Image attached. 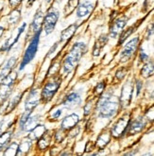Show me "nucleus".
I'll return each instance as SVG.
<instances>
[{"instance_id":"nucleus-1","label":"nucleus","mask_w":154,"mask_h":156,"mask_svg":"<svg viewBox=\"0 0 154 156\" xmlns=\"http://www.w3.org/2000/svg\"><path fill=\"white\" fill-rule=\"evenodd\" d=\"M88 48L85 43L83 42H78L73 44L69 54L65 57V61L62 62V70L65 74H70L74 70L75 66L81 57L87 52Z\"/></svg>"},{"instance_id":"nucleus-2","label":"nucleus","mask_w":154,"mask_h":156,"mask_svg":"<svg viewBox=\"0 0 154 156\" xmlns=\"http://www.w3.org/2000/svg\"><path fill=\"white\" fill-rule=\"evenodd\" d=\"M119 105V98L114 95L107 94L106 96L101 97L97 104L99 116L103 118H110L114 116L118 110Z\"/></svg>"},{"instance_id":"nucleus-3","label":"nucleus","mask_w":154,"mask_h":156,"mask_svg":"<svg viewBox=\"0 0 154 156\" xmlns=\"http://www.w3.org/2000/svg\"><path fill=\"white\" fill-rule=\"evenodd\" d=\"M42 31H38L34 33V36L32 37L29 47L26 48L25 53H24V56L21 62V65L19 69L23 70L25 68V66H26L29 63L34 59L36 53L38 51V47H39V43H40V35H41Z\"/></svg>"},{"instance_id":"nucleus-4","label":"nucleus","mask_w":154,"mask_h":156,"mask_svg":"<svg viewBox=\"0 0 154 156\" xmlns=\"http://www.w3.org/2000/svg\"><path fill=\"white\" fill-rule=\"evenodd\" d=\"M16 77V73L13 72L10 73L6 78L2 80L1 83H0V101H4L12 93Z\"/></svg>"},{"instance_id":"nucleus-5","label":"nucleus","mask_w":154,"mask_h":156,"mask_svg":"<svg viewBox=\"0 0 154 156\" xmlns=\"http://www.w3.org/2000/svg\"><path fill=\"white\" fill-rule=\"evenodd\" d=\"M61 83V79H56L52 81H48L47 83L44 86L42 93H41V99L44 102H48L52 99V98L55 96L58 92Z\"/></svg>"},{"instance_id":"nucleus-6","label":"nucleus","mask_w":154,"mask_h":156,"mask_svg":"<svg viewBox=\"0 0 154 156\" xmlns=\"http://www.w3.org/2000/svg\"><path fill=\"white\" fill-rule=\"evenodd\" d=\"M60 17V12L53 9L51 11H48L46 16L44 17V30L46 32L47 35L50 34L53 32V30H55V27L58 23Z\"/></svg>"},{"instance_id":"nucleus-7","label":"nucleus","mask_w":154,"mask_h":156,"mask_svg":"<svg viewBox=\"0 0 154 156\" xmlns=\"http://www.w3.org/2000/svg\"><path fill=\"white\" fill-rule=\"evenodd\" d=\"M138 44H139V38L138 37H135V38L131 39L130 42L127 43L123 51L120 54V60L122 62L129 61L131 58V56L135 52V50L137 49Z\"/></svg>"},{"instance_id":"nucleus-8","label":"nucleus","mask_w":154,"mask_h":156,"mask_svg":"<svg viewBox=\"0 0 154 156\" xmlns=\"http://www.w3.org/2000/svg\"><path fill=\"white\" fill-rule=\"evenodd\" d=\"M132 93H133V84L131 81L129 80L124 84L121 90V96L119 98V101L123 107H128L130 105L132 98Z\"/></svg>"},{"instance_id":"nucleus-9","label":"nucleus","mask_w":154,"mask_h":156,"mask_svg":"<svg viewBox=\"0 0 154 156\" xmlns=\"http://www.w3.org/2000/svg\"><path fill=\"white\" fill-rule=\"evenodd\" d=\"M129 124H130V117L128 115L121 117L112 128L111 134L116 137V138L117 137H120L125 133V132H127Z\"/></svg>"},{"instance_id":"nucleus-10","label":"nucleus","mask_w":154,"mask_h":156,"mask_svg":"<svg viewBox=\"0 0 154 156\" xmlns=\"http://www.w3.org/2000/svg\"><path fill=\"white\" fill-rule=\"evenodd\" d=\"M81 103V97L78 92H71L65 98L61 104L66 109H75L79 107Z\"/></svg>"},{"instance_id":"nucleus-11","label":"nucleus","mask_w":154,"mask_h":156,"mask_svg":"<svg viewBox=\"0 0 154 156\" xmlns=\"http://www.w3.org/2000/svg\"><path fill=\"white\" fill-rule=\"evenodd\" d=\"M40 96L38 91L36 89H33L30 91V93L29 94L28 98L26 99V102H25V111H30L32 112L33 110L37 107V105L40 102Z\"/></svg>"},{"instance_id":"nucleus-12","label":"nucleus","mask_w":154,"mask_h":156,"mask_svg":"<svg viewBox=\"0 0 154 156\" xmlns=\"http://www.w3.org/2000/svg\"><path fill=\"white\" fill-rule=\"evenodd\" d=\"M79 121V116L77 114L73 113L71 115H66L65 118L62 119L61 123V128L65 131L72 130L74 127L77 126Z\"/></svg>"},{"instance_id":"nucleus-13","label":"nucleus","mask_w":154,"mask_h":156,"mask_svg":"<svg viewBox=\"0 0 154 156\" xmlns=\"http://www.w3.org/2000/svg\"><path fill=\"white\" fill-rule=\"evenodd\" d=\"M145 125H146V123H145L144 119L142 117H139L137 119H135L134 121H132L131 124H129L128 129H127V133H128V134H130V135L136 134V133L142 132Z\"/></svg>"},{"instance_id":"nucleus-14","label":"nucleus","mask_w":154,"mask_h":156,"mask_svg":"<svg viewBox=\"0 0 154 156\" xmlns=\"http://www.w3.org/2000/svg\"><path fill=\"white\" fill-rule=\"evenodd\" d=\"M93 9V3L90 1H83L79 4L77 8V16L79 18H83L87 16Z\"/></svg>"},{"instance_id":"nucleus-15","label":"nucleus","mask_w":154,"mask_h":156,"mask_svg":"<svg viewBox=\"0 0 154 156\" xmlns=\"http://www.w3.org/2000/svg\"><path fill=\"white\" fill-rule=\"evenodd\" d=\"M127 24V19L126 18H120V19L116 20L114 25L112 26L111 30H110V36L113 38H115L117 35H118L124 29V27Z\"/></svg>"},{"instance_id":"nucleus-16","label":"nucleus","mask_w":154,"mask_h":156,"mask_svg":"<svg viewBox=\"0 0 154 156\" xmlns=\"http://www.w3.org/2000/svg\"><path fill=\"white\" fill-rule=\"evenodd\" d=\"M44 16L43 15V12L40 10L34 15V18L32 20V24H31V27H32L34 33L38 32V31H42L43 24H44Z\"/></svg>"},{"instance_id":"nucleus-17","label":"nucleus","mask_w":154,"mask_h":156,"mask_svg":"<svg viewBox=\"0 0 154 156\" xmlns=\"http://www.w3.org/2000/svg\"><path fill=\"white\" fill-rule=\"evenodd\" d=\"M77 30H78V25L76 23L68 26L61 33V42H67L68 40H70L73 37V35L75 34Z\"/></svg>"},{"instance_id":"nucleus-18","label":"nucleus","mask_w":154,"mask_h":156,"mask_svg":"<svg viewBox=\"0 0 154 156\" xmlns=\"http://www.w3.org/2000/svg\"><path fill=\"white\" fill-rule=\"evenodd\" d=\"M47 132V128L44 125H36L33 129L30 132V135H29V139L32 140H38L40 137H42Z\"/></svg>"},{"instance_id":"nucleus-19","label":"nucleus","mask_w":154,"mask_h":156,"mask_svg":"<svg viewBox=\"0 0 154 156\" xmlns=\"http://www.w3.org/2000/svg\"><path fill=\"white\" fill-rule=\"evenodd\" d=\"M108 43V37L106 35H101L100 37L97 39V41L96 42L94 48H93V56L97 57L100 54L102 48L106 45V44Z\"/></svg>"},{"instance_id":"nucleus-20","label":"nucleus","mask_w":154,"mask_h":156,"mask_svg":"<svg viewBox=\"0 0 154 156\" xmlns=\"http://www.w3.org/2000/svg\"><path fill=\"white\" fill-rule=\"evenodd\" d=\"M15 62H16V59L14 57H12L6 62V65L2 68L1 72H0V80H3L4 78H6L9 74H10V73H12V70L13 69V67L15 66Z\"/></svg>"},{"instance_id":"nucleus-21","label":"nucleus","mask_w":154,"mask_h":156,"mask_svg":"<svg viewBox=\"0 0 154 156\" xmlns=\"http://www.w3.org/2000/svg\"><path fill=\"white\" fill-rule=\"evenodd\" d=\"M39 118H40V116H39L38 115H33V116L30 115L28 119H26V121L25 124L22 126L21 129H22L23 131H25V132H30L36 125H38Z\"/></svg>"},{"instance_id":"nucleus-22","label":"nucleus","mask_w":154,"mask_h":156,"mask_svg":"<svg viewBox=\"0 0 154 156\" xmlns=\"http://www.w3.org/2000/svg\"><path fill=\"white\" fill-rule=\"evenodd\" d=\"M50 142H51V135H49L48 132L47 131L46 133H44L42 137H40V138L38 139V142H37L38 149L41 150V151L47 150L50 146Z\"/></svg>"},{"instance_id":"nucleus-23","label":"nucleus","mask_w":154,"mask_h":156,"mask_svg":"<svg viewBox=\"0 0 154 156\" xmlns=\"http://www.w3.org/2000/svg\"><path fill=\"white\" fill-rule=\"evenodd\" d=\"M110 140H111V133H101L100 135L97 137V140H96V147H97L99 150H102L109 144Z\"/></svg>"},{"instance_id":"nucleus-24","label":"nucleus","mask_w":154,"mask_h":156,"mask_svg":"<svg viewBox=\"0 0 154 156\" xmlns=\"http://www.w3.org/2000/svg\"><path fill=\"white\" fill-rule=\"evenodd\" d=\"M79 4V0H69V1L67 2V4L65 5V9H63V13H65V16L70 15L78 8Z\"/></svg>"},{"instance_id":"nucleus-25","label":"nucleus","mask_w":154,"mask_h":156,"mask_svg":"<svg viewBox=\"0 0 154 156\" xmlns=\"http://www.w3.org/2000/svg\"><path fill=\"white\" fill-rule=\"evenodd\" d=\"M153 72H154V61H151L144 66V67L141 70V75L144 78H149L153 74Z\"/></svg>"},{"instance_id":"nucleus-26","label":"nucleus","mask_w":154,"mask_h":156,"mask_svg":"<svg viewBox=\"0 0 154 156\" xmlns=\"http://www.w3.org/2000/svg\"><path fill=\"white\" fill-rule=\"evenodd\" d=\"M31 140H28V141H23L21 144H19V146H18V152H17V155H22V154H26L30 148H31Z\"/></svg>"},{"instance_id":"nucleus-27","label":"nucleus","mask_w":154,"mask_h":156,"mask_svg":"<svg viewBox=\"0 0 154 156\" xmlns=\"http://www.w3.org/2000/svg\"><path fill=\"white\" fill-rule=\"evenodd\" d=\"M12 132H6L2 134H0V150L4 149L12 138Z\"/></svg>"},{"instance_id":"nucleus-28","label":"nucleus","mask_w":154,"mask_h":156,"mask_svg":"<svg viewBox=\"0 0 154 156\" xmlns=\"http://www.w3.org/2000/svg\"><path fill=\"white\" fill-rule=\"evenodd\" d=\"M18 146H19V144H17V143H15V142L12 143V144L6 149V151H4V155H10V156H15V155H17V152H18Z\"/></svg>"},{"instance_id":"nucleus-29","label":"nucleus","mask_w":154,"mask_h":156,"mask_svg":"<svg viewBox=\"0 0 154 156\" xmlns=\"http://www.w3.org/2000/svg\"><path fill=\"white\" fill-rule=\"evenodd\" d=\"M21 98H22V94H20V95H18V96L14 97V98L12 99V101H11L10 103H9V105H8V107H7V109H6V113H10V112H12V110L18 105V103L20 102Z\"/></svg>"},{"instance_id":"nucleus-30","label":"nucleus","mask_w":154,"mask_h":156,"mask_svg":"<svg viewBox=\"0 0 154 156\" xmlns=\"http://www.w3.org/2000/svg\"><path fill=\"white\" fill-rule=\"evenodd\" d=\"M20 12L19 11H13L10 15H9V22L11 24H16L20 19Z\"/></svg>"},{"instance_id":"nucleus-31","label":"nucleus","mask_w":154,"mask_h":156,"mask_svg":"<svg viewBox=\"0 0 154 156\" xmlns=\"http://www.w3.org/2000/svg\"><path fill=\"white\" fill-rule=\"evenodd\" d=\"M54 137H55V142L57 143H61L63 141V139L65 138V131L62 130L61 128L60 130L56 131L55 134H54Z\"/></svg>"},{"instance_id":"nucleus-32","label":"nucleus","mask_w":154,"mask_h":156,"mask_svg":"<svg viewBox=\"0 0 154 156\" xmlns=\"http://www.w3.org/2000/svg\"><path fill=\"white\" fill-rule=\"evenodd\" d=\"M105 82L104 81H101V82H98L96 84V86L95 87V93L98 96H101V94L104 92V89H105Z\"/></svg>"},{"instance_id":"nucleus-33","label":"nucleus","mask_w":154,"mask_h":156,"mask_svg":"<svg viewBox=\"0 0 154 156\" xmlns=\"http://www.w3.org/2000/svg\"><path fill=\"white\" fill-rule=\"evenodd\" d=\"M132 31H133V27H131L129 30H127L126 31H124L122 34H121V37H120V40H119V44H123L124 43V41L129 37V36L132 33Z\"/></svg>"},{"instance_id":"nucleus-34","label":"nucleus","mask_w":154,"mask_h":156,"mask_svg":"<svg viewBox=\"0 0 154 156\" xmlns=\"http://www.w3.org/2000/svg\"><path fill=\"white\" fill-rule=\"evenodd\" d=\"M126 73H127V69L126 68H121V69H119L118 71L116 72L115 77H116V79L118 80H121L126 76Z\"/></svg>"},{"instance_id":"nucleus-35","label":"nucleus","mask_w":154,"mask_h":156,"mask_svg":"<svg viewBox=\"0 0 154 156\" xmlns=\"http://www.w3.org/2000/svg\"><path fill=\"white\" fill-rule=\"evenodd\" d=\"M91 109H92V102L89 101L86 103L85 107H84V115H87L88 114H90V112H91Z\"/></svg>"},{"instance_id":"nucleus-36","label":"nucleus","mask_w":154,"mask_h":156,"mask_svg":"<svg viewBox=\"0 0 154 156\" xmlns=\"http://www.w3.org/2000/svg\"><path fill=\"white\" fill-rule=\"evenodd\" d=\"M154 34V22H152L149 27H148V36L153 35Z\"/></svg>"},{"instance_id":"nucleus-37","label":"nucleus","mask_w":154,"mask_h":156,"mask_svg":"<svg viewBox=\"0 0 154 156\" xmlns=\"http://www.w3.org/2000/svg\"><path fill=\"white\" fill-rule=\"evenodd\" d=\"M61 110L59 109V110H57V111L51 115V118H53L54 120H57V119L61 116Z\"/></svg>"},{"instance_id":"nucleus-38","label":"nucleus","mask_w":154,"mask_h":156,"mask_svg":"<svg viewBox=\"0 0 154 156\" xmlns=\"http://www.w3.org/2000/svg\"><path fill=\"white\" fill-rule=\"evenodd\" d=\"M22 2V0H9V3L12 7H16Z\"/></svg>"},{"instance_id":"nucleus-39","label":"nucleus","mask_w":154,"mask_h":156,"mask_svg":"<svg viewBox=\"0 0 154 156\" xmlns=\"http://www.w3.org/2000/svg\"><path fill=\"white\" fill-rule=\"evenodd\" d=\"M149 59V56L144 52V50H141V52H140V60L142 61V62H145V61H147Z\"/></svg>"},{"instance_id":"nucleus-40","label":"nucleus","mask_w":154,"mask_h":156,"mask_svg":"<svg viewBox=\"0 0 154 156\" xmlns=\"http://www.w3.org/2000/svg\"><path fill=\"white\" fill-rule=\"evenodd\" d=\"M136 89H137V96H138L141 92V89H142V82L140 80H137V82H136Z\"/></svg>"},{"instance_id":"nucleus-41","label":"nucleus","mask_w":154,"mask_h":156,"mask_svg":"<svg viewBox=\"0 0 154 156\" xmlns=\"http://www.w3.org/2000/svg\"><path fill=\"white\" fill-rule=\"evenodd\" d=\"M4 27H0V38H1V36L3 35V33H4Z\"/></svg>"},{"instance_id":"nucleus-42","label":"nucleus","mask_w":154,"mask_h":156,"mask_svg":"<svg viewBox=\"0 0 154 156\" xmlns=\"http://www.w3.org/2000/svg\"><path fill=\"white\" fill-rule=\"evenodd\" d=\"M34 1H35V0H29V4L30 5V4H32V3H33Z\"/></svg>"}]
</instances>
